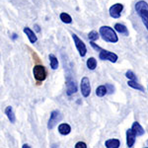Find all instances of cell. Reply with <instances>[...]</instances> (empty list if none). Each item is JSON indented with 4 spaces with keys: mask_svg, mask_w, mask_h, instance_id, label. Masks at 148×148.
Returning a JSON list of instances; mask_svg holds the SVG:
<instances>
[{
    "mask_svg": "<svg viewBox=\"0 0 148 148\" xmlns=\"http://www.w3.org/2000/svg\"><path fill=\"white\" fill-rule=\"evenodd\" d=\"M33 74H34V77L36 81H37L39 84L42 82V81L46 80L47 78V70L46 67L44 65H40V64H37V65L34 66L33 68Z\"/></svg>",
    "mask_w": 148,
    "mask_h": 148,
    "instance_id": "cell-4",
    "label": "cell"
},
{
    "mask_svg": "<svg viewBox=\"0 0 148 148\" xmlns=\"http://www.w3.org/2000/svg\"><path fill=\"white\" fill-rule=\"evenodd\" d=\"M107 94H108V90H107L106 85H101L96 89V95L98 97H104Z\"/></svg>",
    "mask_w": 148,
    "mask_h": 148,
    "instance_id": "cell-19",
    "label": "cell"
},
{
    "mask_svg": "<svg viewBox=\"0 0 148 148\" xmlns=\"http://www.w3.org/2000/svg\"><path fill=\"white\" fill-rule=\"evenodd\" d=\"M91 46L93 47V49H96V51H100V53H99V57L102 59V60H109L111 61V62H116V60H118V56H116V53H114V52H111L109 51H106V49H101L100 47L96 46V44H95L94 42H92L91 40Z\"/></svg>",
    "mask_w": 148,
    "mask_h": 148,
    "instance_id": "cell-3",
    "label": "cell"
},
{
    "mask_svg": "<svg viewBox=\"0 0 148 148\" xmlns=\"http://www.w3.org/2000/svg\"><path fill=\"white\" fill-rule=\"evenodd\" d=\"M59 17H60V20L65 24H70L71 22H72V18H71V16L69 15V14L65 13V12L61 13Z\"/></svg>",
    "mask_w": 148,
    "mask_h": 148,
    "instance_id": "cell-21",
    "label": "cell"
},
{
    "mask_svg": "<svg viewBox=\"0 0 148 148\" xmlns=\"http://www.w3.org/2000/svg\"><path fill=\"white\" fill-rule=\"evenodd\" d=\"M106 87H107V90H108V93H109V94H112V93H114V88L111 84H107V85H106Z\"/></svg>",
    "mask_w": 148,
    "mask_h": 148,
    "instance_id": "cell-25",
    "label": "cell"
},
{
    "mask_svg": "<svg viewBox=\"0 0 148 148\" xmlns=\"http://www.w3.org/2000/svg\"><path fill=\"white\" fill-rule=\"evenodd\" d=\"M88 38H89L90 40L94 42V40H97L98 39H99V34H98L97 32H95V31H92V32L89 33V35H88Z\"/></svg>",
    "mask_w": 148,
    "mask_h": 148,
    "instance_id": "cell-22",
    "label": "cell"
},
{
    "mask_svg": "<svg viewBox=\"0 0 148 148\" xmlns=\"http://www.w3.org/2000/svg\"><path fill=\"white\" fill-rule=\"evenodd\" d=\"M5 114L8 118V120L10 121V123H15L16 121V116H15V114H14V111H13V108L11 106H8L7 108L5 109Z\"/></svg>",
    "mask_w": 148,
    "mask_h": 148,
    "instance_id": "cell-14",
    "label": "cell"
},
{
    "mask_svg": "<svg viewBox=\"0 0 148 148\" xmlns=\"http://www.w3.org/2000/svg\"><path fill=\"white\" fill-rule=\"evenodd\" d=\"M75 148H87V145H86L85 142H77L75 144Z\"/></svg>",
    "mask_w": 148,
    "mask_h": 148,
    "instance_id": "cell-24",
    "label": "cell"
},
{
    "mask_svg": "<svg viewBox=\"0 0 148 148\" xmlns=\"http://www.w3.org/2000/svg\"><path fill=\"white\" fill-rule=\"evenodd\" d=\"M100 35L102 36L103 40L105 42H118L119 38L116 36L114 30H113V28L109 27V26H103L100 28Z\"/></svg>",
    "mask_w": 148,
    "mask_h": 148,
    "instance_id": "cell-2",
    "label": "cell"
},
{
    "mask_svg": "<svg viewBox=\"0 0 148 148\" xmlns=\"http://www.w3.org/2000/svg\"><path fill=\"white\" fill-rule=\"evenodd\" d=\"M72 39L74 40V44H75V46H76V49L79 51L80 56H82V57L85 56L86 53H87V47H86L84 42L81 40L79 38L77 37V35H75V34H72Z\"/></svg>",
    "mask_w": 148,
    "mask_h": 148,
    "instance_id": "cell-6",
    "label": "cell"
},
{
    "mask_svg": "<svg viewBox=\"0 0 148 148\" xmlns=\"http://www.w3.org/2000/svg\"><path fill=\"white\" fill-rule=\"evenodd\" d=\"M35 30L37 31L38 33H40V26L39 25H37V24H36L35 25Z\"/></svg>",
    "mask_w": 148,
    "mask_h": 148,
    "instance_id": "cell-26",
    "label": "cell"
},
{
    "mask_svg": "<svg viewBox=\"0 0 148 148\" xmlns=\"http://www.w3.org/2000/svg\"><path fill=\"white\" fill-rule=\"evenodd\" d=\"M135 137L136 135L132 132L131 128L126 130V143H127V146L128 147H132L135 143Z\"/></svg>",
    "mask_w": 148,
    "mask_h": 148,
    "instance_id": "cell-10",
    "label": "cell"
},
{
    "mask_svg": "<svg viewBox=\"0 0 148 148\" xmlns=\"http://www.w3.org/2000/svg\"><path fill=\"white\" fill-rule=\"evenodd\" d=\"M71 131V126L68 123H60L58 125V132L61 135H67Z\"/></svg>",
    "mask_w": 148,
    "mask_h": 148,
    "instance_id": "cell-13",
    "label": "cell"
},
{
    "mask_svg": "<svg viewBox=\"0 0 148 148\" xmlns=\"http://www.w3.org/2000/svg\"><path fill=\"white\" fill-rule=\"evenodd\" d=\"M80 89L81 93H82L83 97L87 98L90 96L91 94V85H90V81L89 78L87 77H83L80 83Z\"/></svg>",
    "mask_w": 148,
    "mask_h": 148,
    "instance_id": "cell-7",
    "label": "cell"
},
{
    "mask_svg": "<svg viewBox=\"0 0 148 148\" xmlns=\"http://www.w3.org/2000/svg\"><path fill=\"white\" fill-rule=\"evenodd\" d=\"M125 76H126V78H128V80H136V77H135L134 73H133L132 71H130V70L126 71Z\"/></svg>",
    "mask_w": 148,
    "mask_h": 148,
    "instance_id": "cell-23",
    "label": "cell"
},
{
    "mask_svg": "<svg viewBox=\"0 0 148 148\" xmlns=\"http://www.w3.org/2000/svg\"><path fill=\"white\" fill-rule=\"evenodd\" d=\"M76 91H77V87H76L75 82L73 81V79L67 78V80H66V94L70 96V95L76 93Z\"/></svg>",
    "mask_w": 148,
    "mask_h": 148,
    "instance_id": "cell-9",
    "label": "cell"
},
{
    "mask_svg": "<svg viewBox=\"0 0 148 148\" xmlns=\"http://www.w3.org/2000/svg\"><path fill=\"white\" fill-rule=\"evenodd\" d=\"M86 64H87V67L89 68L90 70H94V69L97 67V60L94 57H90V58H88Z\"/></svg>",
    "mask_w": 148,
    "mask_h": 148,
    "instance_id": "cell-20",
    "label": "cell"
},
{
    "mask_svg": "<svg viewBox=\"0 0 148 148\" xmlns=\"http://www.w3.org/2000/svg\"><path fill=\"white\" fill-rule=\"evenodd\" d=\"M120 144H121V141L119 139H109L107 140L106 143H105V145H106V147L108 148H119L120 147Z\"/></svg>",
    "mask_w": 148,
    "mask_h": 148,
    "instance_id": "cell-16",
    "label": "cell"
},
{
    "mask_svg": "<svg viewBox=\"0 0 148 148\" xmlns=\"http://www.w3.org/2000/svg\"><path fill=\"white\" fill-rule=\"evenodd\" d=\"M131 130H132V132L134 133L136 136H140V135L144 134V130H143V127L139 125V123H137V121H134V123H132Z\"/></svg>",
    "mask_w": 148,
    "mask_h": 148,
    "instance_id": "cell-11",
    "label": "cell"
},
{
    "mask_svg": "<svg viewBox=\"0 0 148 148\" xmlns=\"http://www.w3.org/2000/svg\"><path fill=\"white\" fill-rule=\"evenodd\" d=\"M61 119H62V114L59 111H52L51 113V116H49V123H47V128L49 130H52V128L54 127L58 121H61Z\"/></svg>",
    "mask_w": 148,
    "mask_h": 148,
    "instance_id": "cell-5",
    "label": "cell"
},
{
    "mask_svg": "<svg viewBox=\"0 0 148 148\" xmlns=\"http://www.w3.org/2000/svg\"><path fill=\"white\" fill-rule=\"evenodd\" d=\"M123 10V5L121 3H116V4H114L113 6H111V8H110V15H111V17L113 18H120L121 17V12Z\"/></svg>",
    "mask_w": 148,
    "mask_h": 148,
    "instance_id": "cell-8",
    "label": "cell"
},
{
    "mask_svg": "<svg viewBox=\"0 0 148 148\" xmlns=\"http://www.w3.org/2000/svg\"><path fill=\"white\" fill-rule=\"evenodd\" d=\"M49 62H51V69H53V70H56V69L58 68V60H57L56 56H54V54L51 53L49 56Z\"/></svg>",
    "mask_w": 148,
    "mask_h": 148,
    "instance_id": "cell-17",
    "label": "cell"
},
{
    "mask_svg": "<svg viewBox=\"0 0 148 148\" xmlns=\"http://www.w3.org/2000/svg\"><path fill=\"white\" fill-rule=\"evenodd\" d=\"M22 147H23V148H30L31 146H29V145H28V144H24V145H23V146H22Z\"/></svg>",
    "mask_w": 148,
    "mask_h": 148,
    "instance_id": "cell-27",
    "label": "cell"
},
{
    "mask_svg": "<svg viewBox=\"0 0 148 148\" xmlns=\"http://www.w3.org/2000/svg\"><path fill=\"white\" fill-rule=\"evenodd\" d=\"M135 11L137 15L141 18L143 24L148 31V4L145 1H138L135 4Z\"/></svg>",
    "mask_w": 148,
    "mask_h": 148,
    "instance_id": "cell-1",
    "label": "cell"
},
{
    "mask_svg": "<svg viewBox=\"0 0 148 148\" xmlns=\"http://www.w3.org/2000/svg\"><path fill=\"white\" fill-rule=\"evenodd\" d=\"M114 30L116 31V32H119L120 34L123 35V36H128V30L127 28L125 27V25H123V24H116L114 25Z\"/></svg>",
    "mask_w": 148,
    "mask_h": 148,
    "instance_id": "cell-15",
    "label": "cell"
},
{
    "mask_svg": "<svg viewBox=\"0 0 148 148\" xmlns=\"http://www.w3.org/2000/svg\"><path fill=\"white\" fill-rule=\"evenodd\" d=\"M24 33L26 34V36H28V39H29V40H30L31 44H35V42L38 40L37 36H36L35 33L33 32V31L31 30V29L29 28V27H25V28H24Z\"/></svg>",
    "mask_w": 148,
    "mask_h": 148,
    "instance_id": "cell-12",
    "label": "cell"
},
{
    "mask_svg": "<svg viewBox=\"0 0 148 148\" xmlns=\"http://www.w3.org/2000/svg\"><path fill=\"white\" fill-rule=\"evenodd\" d=\"M127 85L130 86V87L133 88V89H136V90H139V91H141V92H144V88H143V86L140 85L139 83H137L135 80H128Z\"/></svg>",
    "mask_w": 148,
    "mask_h": 148,
    "instance_id": "cell-18",
    "label": "cell"
},
{
    "mask_svg": "<svg viewBox=\"0 0 148 148\" xmlns=\"http://www.w3.org/2000/svg\"><path fill=\"white\" fill-rule=\"evenodd\" d=\"M147 145H148V140H147Z\"/></svg>",
    "mask_w": 148,
    "mask_h": 148,
    "instance_id": "cell-28",
    "label": "cell"
}]
</instances>
